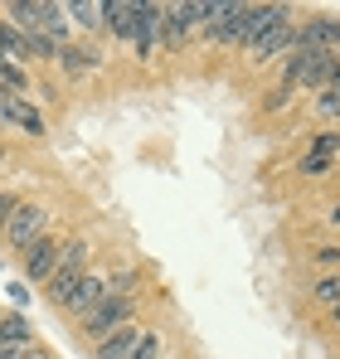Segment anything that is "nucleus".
<instances>
[{
  "instance_id": "1",
  "label": "nucleus",
  "mask_w": 340,
  "mask_h": 359,
  "mask_svg": "<svg viewBox=\"0 0 340 359\" xmlns=\"http://www.w3.org/2000/svg\"><path fill=\"white\" fill-rule=\"evenodd\" d=\"M88 257H93V243H88V238H68V243H63L54 277L44 282L54 306H63V301L73 297V287H78V282H83V272H88Z\"/></svg>"
},
{
  "instance_id": "2",
  "label": "nucleus",
  "mask_w": 340,
  "mask_h": 359,
  "mask_svg": "<svg viewBox=\"0 0 340 359\" xmlns=\"http://www.w3.org/2000/svg\"><path fill=\"white\" fill-rule=\"evenodd\" d=\"M44 224H49V214L39 209V204H20L10 219H5V243H10V252H25V248H34V243L44 238Z\"/></svg>"
},
{
  "instance_id": "3",
  "label": "nucleus",
  "mask_w": 340,
  "mask_h": 359,
  "mask_svg": "<svg viewBox=\"0 0 340 359\" xmlns=\"http://www.w3.org/2000/svg\"><path fill=\"white\" fill-rule=\"evenodd\" d=\"M292 20V5H243V15H238V34H233V44H253V39H263L268 29H277Z\"/></svg>"
},
{
  "instance_id": "4",
  "label": "nucleus",
  "mask_w": 340,
  "mask_h": 359,
  "mask_svg": "<svg viewBox=\"0 0 340 359\" xmlns=\"http://www.w3.org/2000/svg\"><path fill=\"white\" fill-rule=\"evenodd\" d=\"M131 311H136L131 297H112V292H107V301H98V306L83 316V330H88L93 340H103V335H112L122 325H131Z\"/></svg>"
},
{
  "instance_id": "5",
  "label": "nucleus",
  "mask_w": 340,
  "mask_h": 359,
  "mask_svg": "<svg viewBox=\"0 0 340 359\" xmlns=\"http://www.w3.org/2000/svg\"><path fill=\"white\" fill-rule=\"evenodd\" d=\"M292 49H296V20H287V25H277V29H268L263 39H253V44H248V59L273 63L277 54H292Z\"/></svg>"
},
{
  "instance_id": "6",
  "label": "nucleus",
  "mask_w": 340,
  "mask_h": 359,
  "mask_svg": "<svg viewBox=\"0 0 340 359\" xmlns=\"http://www.w3.org/2000/svg\"><path fill=\"white\" fill-rule=\"evenodd\" d=\"M58 252H63V243L49 238V233L34 243V248H25V277H30V282H49L54 267H58Z\"/></svg>"
},
{
  "instance_id": "7",
  "label": "nucleus",
  "mask_w": 340,
  "mask_h": 359,
  "mask_svg": "<svg viewBox=\"0 0 340 359\" xmlns=\"http://www.w3.org/2000/svg\"><path fill=\"white\" fill-rule=\"evenodd\" d=\"M161 10H166V5H151V0H141L136 34H131V49H136V59H151V54H156V39H161Z\"/></svg>"
},
{
  "instance_id": "8",
  "label": "nucleus",
  "mask_w": 340,
  "mask_h": 359,
  "mask_svg": "<svg viewBox=\"0 0 340 359\" xmlns=\"http://www.w3.org/2000/svg\"><path fill=\"white\" fill-rule=\"evenodd\" d=\"M98 301H107V277H98V272H83V282L73 287V297L63 301L58 311H68V316H78V320H83V316L98 306Z\"/></svg>"
},
{
  "instance_id": "9",
  "label": "nucleus",
  "mask_w": 340,
  "mask_h": 359,
  "mask_svg": "<svg viewBox=\"0 0 340 359\" xmlns=\"http://www.w3.org/2000/svg\"><path fill=\"white\" fill-rule=\"evenodd\" d=\"M321 59H331V54H316V49H292L282 63V88H311V78H316V68Z\"/></svg>"
},
{
  "instance_id": "10",
  "label": "nucleus",
  "mask_w": 340,
  "mask_h": 359,
  "mask_svg": "<svg viewBox=\"0 0 340 359\" xmlns=\"http://www.w3.org/2000/svg\"><path fill=\"white\" fill-rule=\"evenodd\" d=\"M238 15H243V5H233V0H214V5H209V20H204V34L219 39V44H233V34H238Z\"/></svg>"
},
{
  "instance_id": "11",
  "label": "nucleus",
  "mask_w": 340,
  "mask_h": 359,
  "mask_svg": "<svg viewBox=\"0 0 340 359\" xmlns=\"http://www.w3.org/2000/svg\"><path fill=\"white\" fill-rule=\"evenodd\" d=\"M63 15H68V25H78V29H88V34H103V29H107L103 0H68Z\"/></svg>"
},
{
  "instance_id": "12",
  "label": "nucleus",
  "mask_w": 340,
  "mask_h": 359,
  "mask_svg": "<svg viewBox=\"0 0 340 359\" xmlns=\"http://www.w3.org/2000/svg\"><path fill=\"white\" fill-rule=\"evenodd\" d=\"M0 121H15V126H25L30 136H44V117L30 107V97H5V93H0Z\"/></svg>"
},
{
  "instance_id": "13",
  "label": "nucleus",
  "mask_w": 340,
  "mask_h": 359,
  "mask_svg": "<svg viewBox=\"0 0 340 359\" xmlns=\"http://www.w3.org/2000/svg\"><path fill=\"white\" fill-rule=\"evenodd\" d=\"M136 345H141V325L131 320V325H122V330H112V335L98 340V359H131Z\"/></svg>"
},
{
  "instance_id": "14",
  "label": "nucleus",
  "mask_w": 340,
  "mask_h": 359,
  "mask_svg": "<svg viewBox=\"0 0 340 359\" xmlns=\"http://www.w3.org/2000/svg\"><path fill=\"white\" fill-rule=\"evenodd\" d=\"M107 10V29L117 39H131L136 34V15H141V0H103Z\"/></svg>"
},
{
  "instance_id": "15",
  "label": "nucleus",
  "mask_w": 340,
  "mask_h": 359,
  "mask_svg": "<svg viewBox=\"0 0 340 359\" xmlns=\"http://www.w3.org/2000/svg\"><path fill=\"white\" fill-rule=\"evenodd\" d=\"M0 345H34V325H30L20 311L0 316Z\"/></svg>"
},
{
  "instance_id": "16",
  "label": "nucleus",
  "mask_w": 340,
  "mask_h": 359,
  "mask_svg": "<svg viewBox=\"0 0 340 359\" xmlns=\"http://www.w3.org/2000/svg\"><path fill=\"white\" fill-rule=\"evenodd\" d=\"M54 63H63L68 73H88V68H98L103 59H98V49H88V44H63Z\"/></svg>"
},
{
  "instance_id": "17",
  "label": "nucleus",
  "mask_w": 340,
  "mask_h": 359,
  "mask_svg": "<svg viewBox=\"0 0 340 359\" xmlns=\"http://www.w3.org/2000/svg\"><path fill=\"white\" fill-rule=\"evenodd\" d=\"M20 59H30V54H25V34L0 20V63H20Z\"/></svg>"
},
{
  "instance_id": "18",
  "label": "nucleus",
  "mask_w": 340,
  "mask_h": 359,
  "mask_svg": "<svg viewBox=\"0 0 340 359\" xmlns=\"http://www.w3.org/2000/svg\"><path fill=\"white\" fill-rule=\"evenodd\" d=\"M316 301H321V306H331V311H340V272L316 282Z\"/></svg>"
},
{
  "instance_id": "19",
  "label": "nucleus",
  "mask_w": 340,
  "mask_h": 359,
  "mask_svg": "<svg viewBox=\"0 0 340 359\" xmlns=\"http://www.w3.org/2000/svg\"><path fill=\"white\" fill-rule=\"evenodd\" d=\"M311 156H331V161H336L340 156V136L336 131H316V136H311Z\"/></svg>"
},
{
  "instance_id": "20",
  "label": "nucleus",
  "mask_w": 340,
  "mask_h": 359,
  "mask_svg": "<svg viewBox=\"0 0 340 359\" xmlns=\"http://www.w3.org/2000/svg\"><path fill=\"white\" fill-rule=\"evenodd\" d=\"M316 112L340 121V88H321V93H316Z\"/></svg>"
},
{
  "instance_id": "21",
  "label": "nucleus",
  "mask_w": 340,
  "mask_h": 359,
  "mask_svg": "<svg viewBox=\"0 0 340 359\" xmlns=\"http://www.w3.org/2000/svg\"><path fill=\"white\" fill-rule=\"evenodd\" d=\"M131 359H161V335L156 330H141V345L131 350Z\"/></svg>"
},
{
  "instance_id": "22",
  "label": "nucleus",
  "mask_w": 340,
  "mask_h": 359,
  "mask_svg": "<svg viewBox=\"0 0 340 359\" xmlns=\"http://www.w3.org/2000/svg\"><path fill=\"white\" fill-rule=\"evenodd\" d=\"M331 165H336L331 156H301V175H326Z\"/></svg>"
},
{
  "instance_id": "23",
  "label": "nucleus",
  "mask_w": 340,
  "mask_h": 359,
  "mask_svg": "<svg viewBox=\"0 0 340 359\" xmlns=\"http://www.w3.org/2000/svg\"><path fill=\"white\" fill-rule=\"evenodd\" d=\"M287 102H292V88H282V83H277V88L268 93V112H282Z\"/></svg>"
},
{
  "instance_id": "24",
  "label": "nucleus",
  "mask_w": 340,
  "mask_h": 359,
  "mask_svg": "<svg viewBox=\"0 0 340 359\" xmlns=\"http://www.w3.org/2000/svg\"><path fill=\"white\" fill-rule=\"evenodd\" d=\"M15 209H20V199H15V194H0V229H5V219H10Z\"/></svg>"
},
{
  "instance_id": "25",
  "label": "nucleus",
  "mask_w": 340,
  "mask_h": 359,
  "mask_svg": "<svg viewBox=\"0 0 340 359\" xmlns=\"http://www.w3.org/2000/svg\"><path fill=\"white\" fill-rule=\"evenodd\" d=\"M34 345H0V359H25Z\"/></svg>"
},
{
  "instance_id": "26",
  "label": "nucleus",
  "mask_w": 340,
  "mask_h": 359,
  "mask_svg": "<svg viewBox=\"0 0 340 359\" xmlns=\"http://www.w3.org/2000/svg\"><path fill=\"white\" fill-rule=\"evenodd\" d=\"M10 301L20 306V301H30V292H25V282H10Z\"/></svg>"
},
{
  "instance_id": "27",
  "label": "nucleus",
  "mask_w": 340,
  "mask_h": 359,
  "mask_svg": "<svg viewBox=\"0 0 340 359\" xmlns=\"http://www.w3.org/2000/svg\"><path fill=\"white\" fill-rule=\"evenodd\" d=\"M331 219H336V224H340V204H336V209H331Z\"/></svg>"
}]
</instances>
